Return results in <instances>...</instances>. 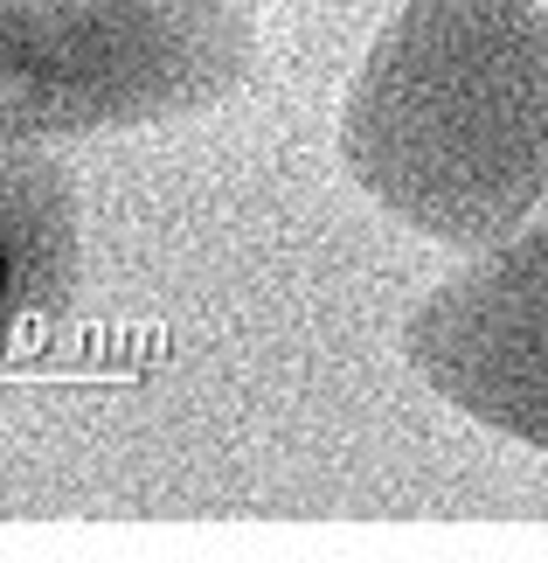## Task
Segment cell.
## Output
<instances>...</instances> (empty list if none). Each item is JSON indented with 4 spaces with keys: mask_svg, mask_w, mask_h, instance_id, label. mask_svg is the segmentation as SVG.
<instances>
[{
    "mask_svg": "<svg viewBox=\"0 0 548 563\" xmlns=\"http://www.w3.org/2000/svg\"><path fill=\"white\" fill-rule=\"evenodd\" d=\"M403 355L466 418L548 452V223H521L445 278L410 313Z\"/></svg>",
    "mask_w": 548,
    "mask_h": 563,
    "instance_id": "cell-3",
    "label": "cell"
},
{
    "mask_svg": "<svg viewBox=\"0 0 548 563\" xmlns=\"http://www.w3.org/2000/svg\"><path fill=\"white\" fill-rule=\"evenodd\" d=\"M77 188L42 146H0V355L77 307Z\"/></svg>",
    "mask_w": 548,
    "mask_h": 563,
    "instance_id": "cell-4",
    "label": "cell"
},
{
    "mask_svg": "<svg viewBox=\"0 0 548 563\" xmlns=\"http://www.w3.org/2000/svg\"><path fill=\"white\" fill-rule=\"evenodd\" d=\"M340 154L430 244L514 236L548 202V8L403 0L347 91Z\"/></svg>",
    "mask_w": 548,
    "mask_h": 563,
    "instance_id": "cell-1",
    "label": "cell"
},
{
    "mask_svg": "<svg viewBox=\"0 0 548 563\" xmlns=\"http://www.w3.org/2000/svg\"><path fill=\"white\" fill-rule=\"evenodd\" d=\"M250 70L257 0H0V146L188 119Z\"/></svg>",
    "mask_w": 548,
    "mask_h": 563,
    "instance_id": "cell-2",
    "label": "cell"
}]
</instances>
